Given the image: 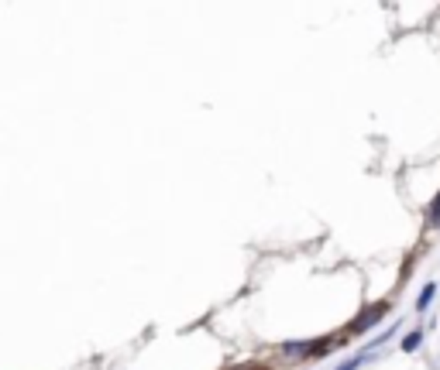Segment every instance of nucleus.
I'll list each match as a JSON object with an SVG mask.
<instances>
[{
  "instance_id": "1",
  "label": "nucleus",
  "mask_w": 440,
  "mask_h": 370,
  "mask_svg": "<svg viewBox=\"0 0 440 370\" xmlns=\"http://www.w3.org/2000/svg\"><path fill=\"white\" fill-rule=\"evenodd\" d=\"M389 308H392V302H389V298H382V302H375V305H365V308H361V312H358L351 322H347V332H351V336L368 332V329H371L378 319H385V315H389Z\"/></svg>"
},
{
  "instance_id": "2",
  "label": "nucleus",
  "mask_w": 440,
  "mask_h": 370,
  "mask_svg": "<svg viewBox=\"0 0 440 370\" xmlns=\"http://www.w3.org/2000/svg\"><path fill=\"white\" fill-rule=\"evenodd\" d=\"M313 346H317V339H289V343H282V353H286L289 360H296V356H313Z\"/></svg>"
},
{
  "instance_id": "3",
  "label": "nucleus",
  "mask_w": 440,
  "mask_h": 370,
  "mask_svg": "<svg viewBox=\"0 0 440 370\" xmlns=\"http://www.w3.org/2000/svg\"><path fill=\"white\" fill-rule=\"evenodd\" d=\"M433 295H437V285H433V281L423 285V291H419V298H416V312H426L430 302H433Z\"/></svg>"
},
{
  "instance_id": "4",
  "label": "nucleus",
  "mask_w": 440,
  "mask_h": 370,
  "mask_svg": "<svg viewBox=\"0 0 440 370\" xmlns=\"http://www.w3.org/2000/svg\"><path fill=\"white\" fill-rule=\"evenodd\" d=\"M419 343H423V332H419V329H413V332H406V336H402L399 349H402V353H413V349H416Z\"/></svg>"
},
{
  "instance_id": "5",
  "label": "nucleus",
  "mask_w": 440,
  "mask_h": 370,
  "mask_svg": "<svg viewBox=\"0 0 440 370\" xmlns=\"http://www.w3.org/2000/svg\"><path fill=\"white\" fill-rule=\"evenodd\" d=\"M426 216H430V226H440V192L433 196V202H430V213H426Z\"/></svg>"
},
{
  "instance_id": "6",
  "label": "nucleus",
  "mask_w": 440,
  "mask_h": 370,
  "mask_svg": "<svg viewBox=\"0 0 440 370\" xmlns=\"http://www.w3.org/2000/svg\"><path fill=\"white\" fill-rule=\"evenodd\" d=\"M365 360H368V353H358V356H351V360H344V363H341L337 370H358V367H361Z\"/></svg>"
},
{
  "instance_id": "7",
  "label": "nucleus",
  "mask_w": 440,
  "mask_h": 370,
  "mask_svg": "<svg viewBox=\"0 0 440 370\" xmlns=\"http://www.w3.org/2000/svg\"><path fill=\"white\" fill-rule=\"evenodd\" d=\"M231 370H269V367H262V363H241V367H231Z\"/></svg>"
}]
</instances>
